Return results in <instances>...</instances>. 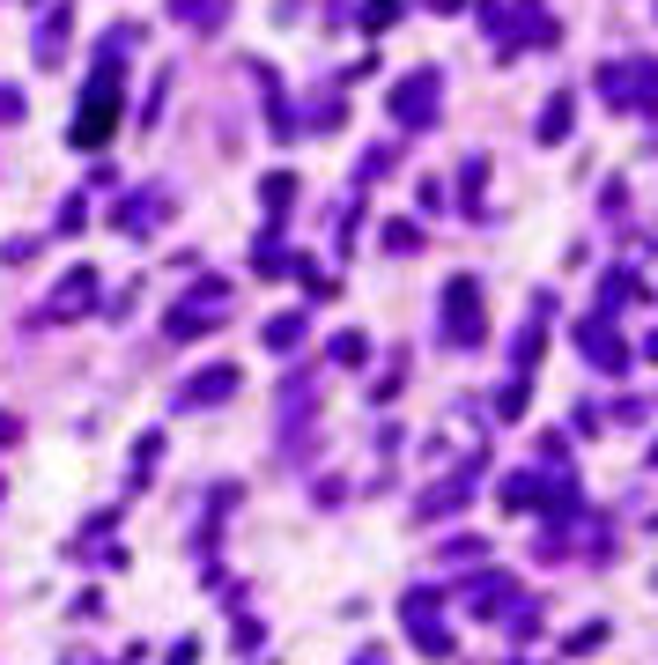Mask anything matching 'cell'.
I'll list each match as a JSON object with an SVG mask.
<instances>
[{"label":"cell","instance_id":"1","mask_svg":"<svg viewBox=\"0 0 658 665\" xmlns=\"http://www.w3.org/2000/svg\"><path fill=\"white\" fill-rule=\"evenodd\" d=\"M230 385H237V370H200V377H193V385H185L178 399H185V407H215V399L230 392Z\"/></svg>","mask_w":658,"mask_h":665}]
</instances>
